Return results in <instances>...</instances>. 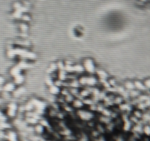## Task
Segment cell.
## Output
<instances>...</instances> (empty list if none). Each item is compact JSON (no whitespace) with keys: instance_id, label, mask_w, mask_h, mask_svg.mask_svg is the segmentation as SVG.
<instances>
[{"instance_id":"1","label":"cell","mask_w":150,"mask_h":141,"mask_svg":"<svg viewBox=\"0 0 150 141\" xmlns=\"http://www.w3.org/2000/svg\"><path fill=\"white\" fill-rule=\"evenodd\" d=\"M134 86L136 87V88H137V89L139 90H145L146 89V88H145L144 85V82H136L134 84Z\"/></svg>"},{"instance_id":"2","label":"cell","mask_w":150,"mask_h":141,"mask_svg":"<svg viewBox=\"0 0 150 141\" xmlns=\"http://www.w3.org/2000/svg\"><path fill=\"white\" fill-rule=\"evenodd\" d=\"M144 85L146 89V88H147V89H150V78H148V79H146V80L144 81Z\"/></svg>"}]
</instances>
